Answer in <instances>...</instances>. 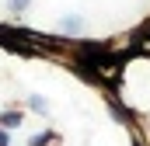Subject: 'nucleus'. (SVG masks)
<instances>
[{
    "label": "nucleus",
    "mask_w": 150,
    "mask_h": 146,
    "mask_svg": "<svg viewBox=\"0 0 150 146\" xmlns=\"http://www.w3.org/2000/svg\"><path fill=\"white\" fill-rule=\"evenodd\" d=\"M80 28H84V18H80V14H63V18H59V32H67V35H77Z\"/></svg>",
    "instance_id": "obj_1"
},
{
    "label": "nucleus",
    "mask_w": 150,
    "mask_h": 146,
    "mask_svg": "<svg viewBox=\"0 0 150 146\" xmlns=\"http://www.w3.org/2000/svg\"><path fill=\"white\" fill-rule=\"evenodd\" d=\"M0 125L18 129V125H21V111H4V115H0Z\"/></svg>",
    "instance_id": "obj_2"
},
{
    "label": "nucleus",
    "mask_w": 150,
    "mask_h": 146,
    "mask_svg": "<svg viewBox=\"0 0 150 146\" xmlns=\"http://www.w3.org/2000/svg\"><path fill=\"white\" fill-rule=\"evenodd\" d=\"M28 105H32V111H38V115H45V111H49V101H45L42 94H32V98H28Z\"/></svg>",
    "instance_id": "obj_3"
},
{
    "label": "nucleus",
    "mask_w": 150,
    "mask_h": 146,
    "mask_svg": "<svg viewBox=\"0 0 150 146\" xmlns=\"http://www.w3.org/2000/svg\"><path fill=\"white\" fill-rule=\"evenodd\" d=\"M28 4H32V0H7V7H11L14 14H25V11H28Z\"/></svg>",
    "instance_id": "obj_4"
},
{
    "label": "nucleus",
    "mask_w": 150,
    "mask_h": 146,
    "mask_svg": "<svg viewBox=\"0 0 150 146\" xmlns=\"http://www.w3.org/2000/svg\"><path fill=\"white\" fill-rule=\"evenodd\" d=\"M11 143V139H7V132H0V146H7Z\"/></svg>",
    "instance_id": "obj_5"
}]
</instances>
